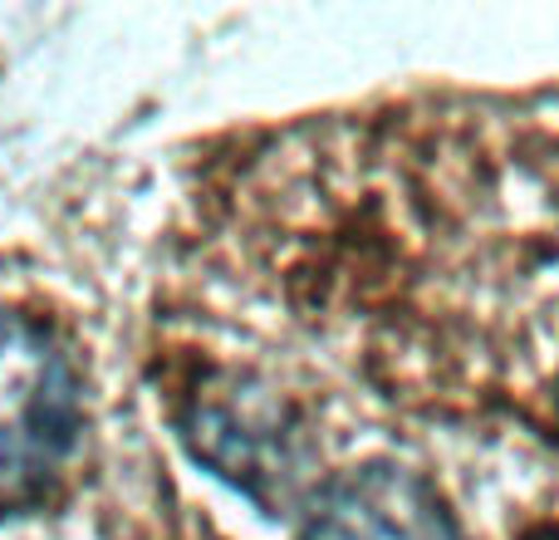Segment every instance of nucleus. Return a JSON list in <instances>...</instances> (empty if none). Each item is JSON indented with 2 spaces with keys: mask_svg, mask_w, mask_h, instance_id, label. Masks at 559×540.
Returning a JSON list of instances; mask_svg holds the SVG:
<instances>
[{
  "mask_svg": "<svg viewBox=\"0 0 559 540\" xmlns=\"http://www.w3.org/2000/svg\"><path fill=\"white\" fill-rule=\"evenodd\" d=\"M79 437V378L55 339L0 315V516L39 502Z\"/></svg>",
  "mask_w": 559,
  "mask_h": 540,
  "instance_id": "f257e3e1",
  "label": "nucleus"
},
{
  "mask_svg": "<svg viewBox=\"0 0 559 540\" xmlns=\"http://www.w3.org/2000/svg\"><path fill=\"white\" fill-rule=\"evenodd\" d=\"M192 437L197 453L216 467V472L246 482V492H261V482H285L299 467V433L289 427L285 408L271 394L251 384H226L197 398L192 408Z\"/></svg>",
  "mask_w": 559,
  "mask_h": 540,
  "instance_id": "f03ea898",
  "label": "nucleus"
},
{
  "mask_svg": "<svg viewBox=\"0 0 559 540\" xmlns=\"http://www.w3.org/2000/svg\"><path fill=\"white\" fill-rule=\"evenodd\" d=\"M299 540H462L432 486L403 467H364L319 496Z\"/></svg>",
  "mask_w": 559,
  "mask_h": 540,
  "instance_id": "7ed1b4c3",
  "label": "nucleus"
}]
</instances>
